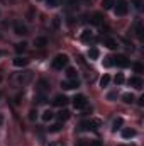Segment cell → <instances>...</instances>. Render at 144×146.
<instances>
[{
	"instance_id": "5bb4252c",
	"label": "cell",
	"mask_w": 144,
	"mask_h": 146,
	"mask_svg": "<svg viewBox=\"0 0 144 146\" xmlns=\"http://www.w3.org/2000/svg\"><path fill=\"white\" fill-rule=\"evenodd\" d=\"M27 65H29V60H26V58H20L19 56V58L14 60V66H19L20 68V66H27Z\"/></svg>"
},
{
	"instance_id": "3957f363",
	"label": "cell",
	"mask_w": 144,
	"mask_h": 146,
	"mask_svg": "<svg viewBox=\"0 0 144 146\" xmlns=\"http://www.w3.org/2000/svg\"><path fill=\"white\" fill-rule=\"evenodd\" d=\"M127 10H129V7H127V2L126 0H119L115 3V14L117 15H126Z\"/></svg>"
},
{
	"instance_id": "ac0fdd59",
	"label": "cell",
	"mask_w": 144,
	"mask_h": 146,
	"mask_svg": "<svg viewBox=\"0 0 144 146\" xmlns=\"http://www.w3.org/2000/svg\"><path fill=\"white\" fill-rule=\"evenodd\" d=\"M90 22H92L93 26H100V24H102V15H100V14H95V15L90 19Z\"/></svg>"
},
{
	"instance_id": "52a82bcc",
	"label": "cell",
	"mask_w": 144,
	"mask_h": 146,
	"mask_svg": "<svg viewBox=\"0 0 144 146\" xmlns=\"http://www.w3.org/2000/svg\"><path fill=\"white\" fill-rule=\"evenodd\" d=\"M78 9H80V0H66V5H65L66 12H76Z\"/></svg>"
},
{
	"instance_id": "4dcf8cb0",
	"label": "cell",
	"mask_w": 144,
	"mask_h": 146,
	"mask_svg": "<svg viewBox=\"0 0 144 146\" xmlns=\"http://www.w3.org/2000/svg\"><path fill=\"white\" fill-rule=\"evenodd\" d=\"M143 65H141V63H134V72L136 73H143Z\"/></svg>"
},
{
	"instance_id": "4fadbf2b",
	"label": "cell",
	"mask_w": 144,
	"mask_h": 146,
	"mask_svg": "<svg viewBox=\"0 0 144 146\" xmlns=\"http://www.w3.org/2000/svg\"><path fill=\"white\" fill-rule=\"evenodd\" d=\"M58 119H59V122H65V121H68L70 119V110L63 109L58 112Z\"/></svg>"
},
{
	"instance_id": "7a4b0ae2",
	"label": "cell",
	"mask_w": 144,
	"mask_h": 146,
	"mask_svg": "<svg viewBox=\"0 0 144 146\" xmlns=\"http://www.w3.org/2000/svg\"><path fill=\"white\" fill-rule=\"evenodd\" d=\"M68 61H70V60H68V56H66V54H58V56L53 60V63H51V65H53V68H54V70H63V68L68 65Z\"/></svg>"
},
{
	"instance_id": "d4e9b609",
	"label": "cell",
	"mask_w": 144,
	"mask_h": 146,
	"mask_svg": "<svg viewBox=\"0 0 144 146\" xmlns=\"http://www.w3.org/2000/svg\"><path fill=\"white\" fill-rule=\"evenodd\" d=\"M61 127H63V126H61V122H58V124H53V126L49 127V133H59V131H61Z\"/></svg>"
},
{
	"instance_id": "484cf974",
	"label": "cell",
	"mask_w": 144,
	"mask_h": 146,
	"mask_svg": "<svg viewBox=\"0 0 144 146\" xmlns=\"http://www.w3.org/2000/svg\"><path fill=\"white\" fill-rule=\"evenodd\" d=\"M108 83H110V76H108V75H104V76L100 78V87H107Z\"/></svg>"
},
{
	"instance_id": "8fae6325",
	"label": "cell",
	"mask_w": 144,
	"mask_h": 146,
	"mask_svg": "<svg viewBox=\"0 0 144 146\" xmlns=\"http://www.w3.org/2000/svg\"><path fill=\"white\" fill-rule=\"evenodd\" d=\"M129 85L139 90V88H143V80L139 76H132V78H129Z\"/></svg>"
},
{
	"instance_id": "d590c367",
	"label": "cell",
	"mask_w": 144,
	"mask_h": 146,
	"mask_svg": "<svg viewBox=\"0 0 144 146\" xmlns=\"http://www.w3.org/2000/svg\"><path fill=\"white\" fill-rule=\"evenodd\" d=\"M88 146H102L100 141H92V143H88Z\"/></svg>"
},
{
	"instance_id": "ffe728a7",
	"label": "cell",
	"mask_w": 144,
	"mask_h": 146,
	"mask_svg": "<svg viewBox=\"0 0 144 146\" xmlns=\"http://www.w3.org/2000/svg\"><path fill=\"white\" fill-rule=\"evenodd\" d=\"M88 58H90V60H97V58H98V49H97V48L88 49Z\"/></svg>"
},
{
	"instance_id": "f546056e",
	"label": "cell",
	"mask_w": 144,
	"mask_h": 146,
	"mask_svg": "<svg viewBox=\"0 0 144 146\" xmlns=\"http://www.w3.org/2000/svg\"><path fill=\"white\" fill-rule=\"evenodd\" d=\"M115 83H117V85H122V83H124V75H122V73H117V75H115Z\"/></svg>"
},
{
	"instance_id": "f1b7e54d",
	"label": "cell",
	"mask_w": 144,
	"mask_h": 146,
	"mask_svg": "<svg viewBox=\"0 0 144 146\" xmlns=\"http://www.w3.org/2000/svg\"><path fill=\"white\" fill-rule=\"evenodd\" d=\"M90 37H92V31L85 29V31H83V34H81V41H88Z\"/></svg>"
},
{
	"instance_id": "2e32d148",
	"label": "cell",
	"mask_w": 144,
	"mask_h": 146,
	"mask_svg": "<svg viewBox=\"0 0 144 146\" xmlns=\"http://www.w3.org/2000/svg\"><path fill=\"white\" fill-rule=\"evenodd\" d=\"M46 44H48V39L46 37H36L34 39V46L36 48H44Z\"/></svg>"
},
{
	"instance_id": "9c48e42d",
	"label": "cell",
	"mask_w": 144,
	"mask_h": 146,
	"mask_svg": "<svg viewBox=\"0 0 144 146\" xmlns=\"http://www.w3.org/2000/svg\"><path fill=\"white\" fill-rule=\"evenodd\" d=\"M14 31H15V34H17V36H26V34H27V27H26L24 24H20V22H15Z\"/></svg>"
},
{
	"instance_id": "f35d334b",
	"label": "cell",
	"mask_w": 144,
	"mask_h": 146,
	"mask_svg": "<svg viewBox=\"0 0 144 146\" xmlns=\"http://www.w3.org/2000/svg\"><path fill=\"white\" fill-rule=\"evenodd\" d=\"M117 146H136V145H132V143H131V145H117Z\"/></svg>"
},
{
	"instance_id": "44dd1931",
	"label": "cell",
	"mask_w": 144,
	"mask_h": 146,
	"mask_svg": "<svg viewBox=\"0 0 144 146\" xmlns=\"http://www.w3.org/2000/svg\"><path fill=\"white\" fill-rule=\"evenodd\" d=\"M46 3H48L49 9H56V7L61 5V0H46Z\"/></svg>"
},
{
	"instance_id": "83f0119b",
	"label": "cell",
	"mask_w": 144,
	"mask_h": 146,
	"mask_svg": "<svg viewBox=\"0 0 144 146\" xmlns=\"http://www.w3.org/2000/svg\"><path fill=\"white\" fill-rule=\"evenodd\" d=\"M105 68H110V66H114V60H112V56H107L105 60H104V63H102Z\"/></svg>"
},
{
	"instance_id": "5b68a950",
	"label": "cell",
	"mask_w": 144,
	"mask_h": 146,
	"mask_svg": "<svg viewBox=\"0 0 144 146\" xmlns=\"http://www.w3.org/2000/svg\"><path fill=\"white\" fill-rule=\"evenodd\" d=\"M73 107L75 109H85L87 107V97L85 95H76L73 99Z\"/></svg>"
},
{
	"instance_id": "74e56055",
	"label": "cell",
	"mask_w": 144,
	"mask_h": 146,
	"mask_svg": "<svg viewBox=\"0 0 144 146\" xmlns=\"http://www.w3.org/2000/svg\"><path fill=\"white\" fill-rule=\"evenodd\" d=\"M3 124V114H0V126Z\"/></svg>"
},
{
	"instance_id": "e575fe53",
	"label": "cell",
	"mask_w": 144,
	"mask_h": 146,
	"mask_svg": "<svg viewBox=\"0 0 144 146\" xmlns=\"http://www.w3.org/2000/svg\"><path fill=\"white\" fill-rule=\"evenodd\" d=\"M115 97H117V92H110V94L107 95V99H108V100H114Z\"/></svg>"
},
{
	"instance_id": "9a60e30c",
	"label": "cell",
	"mask_w": 144,
	"mask_h": 146,
	"mask_svg": "<svg viewBox=\"0 0 144 146\" xmlns=\"http://www.w3.org/2000/svg\"><path fill=\"white\" fill-rule=\"evenodd\" d=\"M136 136V131L134 129H124L122 131V138L124 139H131V138H134Z\"/></svg>"
},
{
	"instance_id": "8992f818",
	"label": "cell",
	"mask_w": 144,
	"mask_h": 146,
	"mask_svg": "<svg viewBox=\"0 0 144 146\" xmlns=\"http://www.w3.org/2000/svg\"><path fill=\"white\" fill-rule=\"evenodd\" d=\"M61 87H63L65 90H73V88H78V87H80V82H78V78L63 80V82H61Z\"/></svg>"
},
{
	"instance_id": "7c38bea8",
	"label": "cell",
	"mask_w": 144,
	"mask_h": 146,
	"mask_svg": "<svg viewBox=\"0 0 144 146\" xmlns=\"http://www.w3.org/2000/svg\"><path fill=\"white\" fill-rule=\"evenodd\" d=\"M104 44L107 46L108 49H117V48H119L117 41H115V39H112V37H105V39H104Z\"/></svg>"
},
{
	"instance_id": "603a6c76",
	"label": "cell",
	"mask_w": 144,
	"mask_h": 146,
	"mask_svg": "<svg viewBox=\"0 0 144 146\" xmlns=\"http://www.w3.org/2000/svg\"><path fill=\"white\" fill-rule=\"evenodd\" d=\"M122 124H124V119H122V117H117V119L114 121V124H112V126H114V131H117Z\"/></svg>"
},
{
	"instance_id": "cb8c5ba5",
	"label": "cell",
	"mask_w": 144,
	"mask_h": 146,
	"mask_svg": "<svg viewBox=\"0 0 144 146\" xmlns=\"http://www.w3.org/2000/svg\"><path fill=\"white\" fill-rule=\"evenodd\" d=\"M26 46H27L26 42H17V44H15V51H17V53H24V51H26Z\"/></svg>"
},
{
	"instance_id": "30bf717a",
	"label": "cell",
	"mask_w": 144,
	"mask_h": 146,
	"mask_svg": "<svg viewBox=\"0 0 144 146\" xmlns=\"http://www.w3.org/2000/svg\"><path fill=\"white\" fill-rule=\"evenodd\" d=\"M53 104H54L56 107H65V106L68 104V99H66L65 95H56L54 100H53Z\"/></svg>"
},
{
	"instance_id": "6da1fadb",
	"label": "cell",
	"mask_w": 144,
	"mask_h": 146,
	"mask_svg": "<svg viewBox=\"0 0 144 146\" xmlns=\"http://www.w3.org/2000/svg\"><path fill=\"white\" fill-rule=\"evenodd\" d=\"M100 126H102L100 119H87V121H83L80 124V129H83V131H97Z\"/></svg>"
},
{
	"instance_id": "836d02e7",
	"label": "cell",
	"mask_w": 144,
	"mask_h": 146,
	"mask_svg": "<svg viewBox=\"0 0 144 146\" xmlns=\"http://www.w3.org/2000/svg\"><path fill=\"white\" fill-rule=\"evenodd\" d=\"M36 117H37V112L34 109L32 110H29V119H31V121H36Z\"/></svg>"
},
{
	"instance_id": "8d00e7d4",
	"label": "cell",
	"mask_w": 144,
	"mask_h": 146,
	"mask_svg": "<svg viewBox=\"0 0 144 146\" xmlns=\"http://www.w3.org/2000/svg\"><path fill=\"white\" fill-rule=\"evenodd\" d=\"M48 146H63L61 143H51V145H48Z\"/></svg>"
},
{
	"instance_id": "7402d4cb",
	"label": "cell",
	"mask_w": 144,
	"mask_h": 146,
	"mask_svg": "<svg viewBox=\"0 0 144 146\" xmlns=\"http://www.w3.org/2000/svg\"><path fill=\"white\" fill-rule=\"evenodd\" d=\"M122 99H124L126 104H132V102H134V95H132V94H124Z\"/></svg>"
},
{
	"instance_id": "60d3db41",
	"label": "cell",
	"mask_w": 144,
	"mask_h": 146,
	"mask_svg": "<svg viewBox=\"0 0 144 146\" xmlns=\"http://www.w3.org/2000/svg\"><path fill=\"white\" fill-rule=\"evenodd\" d=\"M0 80H2V78H0Z\"/></svg>"
},
{
	"instance_id": "4316f807",
	"label": "cell",
	"mask_w": 144,
	"mask_h": 146,
	"mask_svg": "<svg viewBox=\"0 0 144 146\" xmlns=\"http://www.w3.org/2000/svg\"><path fill=\"white\" fill-rule=\"evenodd\" d=\"M66 76H68V80L76 78V70H75V68H68V70H66Z\"/></svg>"
},
{
	"instance_id": "e0dca14e",
	"label": "cell",
	"mask_w": 144,
	"mask_h": 146,
	"mask_svg": "<svg viewBox=\"0 0 144 146\" xmlns=\"http://www.w3.org/2000/svg\"><path fill=\"white\" fill-rule=\"evenodd\" d=\"M53 115H54V114H53L51 110H44V112H42V115H41V119H42L44 122H49V121L53 119Z\"/></svg>"
},
{
	"instance_id": "ab89813d",
	"label": "cell",
	"mask_w": 144,
	"mask_h": 146,
	"mask_svg": "<svg viewBox=\"0 0 144 146\" xmlns=\"http://www.w3.org/2000/svg\"><path fill=\"white\" fill-rule=\"evenodd\" d=\"M2 54H3V53H2V51H0V56H2Z\"/></svg>"
},
{
	"instance_id": "d6a6232c",
	"label": "cell",
	"mask_w": 144,
	"mask_h": 146,
	"mask_svg": "<svg viewBox=\"0 0 144 146\" xmlns=\"http://www.w3.org/2000/svg\"><path fill=\"white\" fill-rule=\"evenodd\" d=\"M136 34H137L139 39L143 37V26H141V24H137V27H136Z\"/></svg>"
},
{
	"instance_id": "d6986e66",
	"label": "cell",
	"mask_w": 144,
	"mask_h": 146,
	"mask_svg": "<svg viewBox=\"0 0 144 146\" xmlns=\"http://www.w3.org/2000/svg\"><path fill=\"white\" fill-rule=\"evenodd\" d=\"M114 5H115V2H114V0H102V7H104L105 10L114 9Z\"/></svg>"
},
{
	"instance_id": "b9f144b4",
	"label": "cell",
	"mask_w": 144,
	"mask_h": 146,
	"mask_svg": "<svg viewBox=\"0 0 144 146\" xmlns=\"http://www.w3.org/2000/svg\"><path fill=\"white\" fill-rule=\"evenodd\" d=\"M0 95H2V94H0Z\"/></svg>"
},
{
	"instance_id": "ba28073f",
	"label": "cell",
	"mask_w": 144,
	"mask_h": 146,
	"mask_svg": "<svg viewBox=\"0 0 144 146\" xmlns=\"http://www.w3.org/2000/svg\"><path fill=\"white\" fill-rule=\"evenodd\" d=\"M31 80H32V72H24L22 75H19V76H17V82H19V83H22V85L29 83Z\"/></svg>"
},
{
	"instance_id": "1f68e13d",
	"label": "cell",
	"mask_w": 144,
	"mask_h": 146,
	"mask_svg": "<svg viewBox=\"0 0 144 146\" xmlns=\"http://www.w3.org/2000/svg\"><path fill=\"white\" fill-rule=\"evenodd\" d=\"M132 3H134V7H136L137 10L143 9V0H132Z\"/></svg>"
},
{
	"instance_id": "277c9868",
	"label": "cell",
	"mask_w": 144,
	"mask_h": 146,
	"mask_svg": "<svg viewBox=\"0 0 144 146\" xmlns=\"http://www.w3.org/2000/svg\"><path fill=\"white\" fill-rule=\"evenodd\" d=\"M114 60V65H117L119 68H127L129 66V60H127V56H124V54H117L115 58H112Z\"/></svg>"
}]
</instances>
